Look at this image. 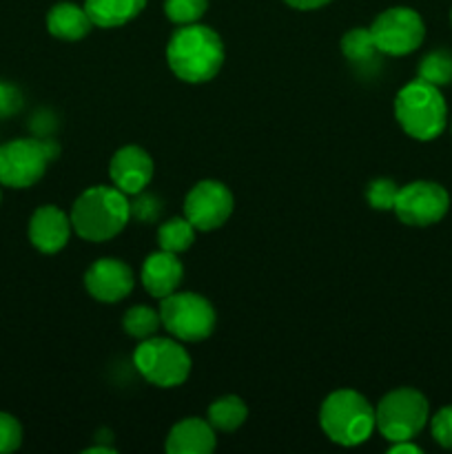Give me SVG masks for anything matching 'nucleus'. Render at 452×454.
<instances>
[{"label":"nucleus","mask_w":452,"mask_h":454,"mask_svg":"<svg viewBox=\"0 0 452 454\" xmlns=\"http://www.w3.org/2000/svg\"><path fill=\"white\" fill-rule=\"evenodd\" d=\"M144 7L146 0H87L84 3L91 22L102 29L127 25L129 20L140 16Z\"/></svg>","instance_id":"obj_18"},{"label":"nucleus","mask_w":452,"mask_h":454,"mask_svg":"<svg viewBox=\"0 0 452 454\" xmlns=\"http://www.w3.org/2000/svg\"><path fill=\"white\" fill-rule=\"evenodd\" d=\"M419 78L434 87H446L452 84V53L437 49L424 56L419 65Z\"/></svg>","instance_id":"obj_23"},{"label":"nucleus","mask_w":452,"mask_h":454,"mask_svg":"<svg viewBox=\"0 0 452 454\" xmlns=\"http://www.w3.org/2000/svg\"><path fill=\"white\" fill-rule=\"evenodd\" d=\"M399 186L394 184L388 177H379V180H372L366 189V198L370 202L372 208L377 211H393L394 202H397Z\"/></svg>","instance_id":"obj_25"},{"label":"nucleus","mask_w":452,"mask_h":454,"mask_svg":"<svg viewBox=\"0 0 452 454\" xmlns=\"http://www.w3.org/2000/svg\"><path fill=\"white\" fill-rule=\"evenodd\" d=\"M133 284H136L133 270L115 257L93 262L84 275V288L89 291V295L105 304H115V301L124 300L133 291Z\"/></svg>","instance_id":"obj_12"},{"label":"nucleus","mask_w":452,"mask_h":454,"mask_svg":"<svg viewBox=\"0 0 452 454\" xmlns=\"http://www.w3.org/2000/svg\"><path fill=\"white\" fill-rule=\"evenodd\" d=\"M93 22L87 9L75 3H58L47 13L49 34L60 40H80L91 31Z\"/></svg>","instance_id":"obj_17"},{"label":"nucleus","mask_w":452,"mask_h":454,"mask_svg":"<svg viewBox=\"0 0 452 454\" xmlns=\"http://www.w3.org/2000/svg\"><path fill=\"white\" fill-rule=\"evenodd\" d=\"M60 146L51 137H22L0 145V186L27 189L47 171V164L58 158Z\"/></svg>","instance_id":"obj_5"},{"label":"nucleus","mask_w":452,"mask_h":454,"mask_svg":"<svg viewBox=\"0 0 452 454\" xmlns=\"http://www.w3.org/2000/svg\"><path fill=\"white\" fill-rule=\"evenodd\" d=\"M450 18H452V13H450Z\"/></svg>","instance_id":"obj_33"},{"label":"nucleus","mask_w":452,"mask_h":454,"mask_svg":"<svg viewBox=\"0 0 452 454\" xmlns=\"http://www.w3.org/2000/svg\"><path fill=\"white\" fill-rule=\"evenodd\" d=\"M208 9V0H164L167 18L175 25H191L198 22Z\"/></svg>","instance_id":"obj_24"},{"label":"nucleus","mask_w":452,"mask_h":454,"mask_svg":"<svg viewBox=\"0 0 452 454\" xmlns=\"http://www.w3.org/2000/svg\"><path fill=\"white\" fill-rule=\"evenodd\" d=\"M162 326L180 341H202L215 331V309L198 293H171L160 304Z\"/></svg>","instance_id":"obj_8"},{"label":"nucleus","mask_w":452,"mask_h":454,"mask_svg":"<svg viewBox=\"0 0 452 454\" xmlns=\"http://www.w3.org/2000/svg\"><path fill=\"white\" fill-rule=\"evenodd\" d=\"M71 226L87 242H106L131 220V202L118 186H91L71 207Z\"/></svg>","instance_id":"obj_2"},{"label":"nucleus","mask_w":452,"mask_h":454,"mask_svg":"<svg viewBox=\"0 0 452 454\" xmlns=\"http://www.w3.org/2000/svg\"><path fill=\"white\" fill-rule=\"evenodd\" d=\"M233 213V193L215 180L198 182L184 200V217L195 231H215Z\"/></svg>","instance_id":"obj_11"},{"label":"nucleus","mask_w":452,"mask_h":454,"mask_svg":"<svg viewBox=\"0 0 452 454\" xmlns=\"http://www.w3.org/2000/svg\"><path fill=\"white\" fill-rule=\"evenodd\" d=\"M319 424L331 442L353 448L368 442L377 428L375 408L357 390H335L323 399Z\"/></svg>","instance_id":"obj_3"},{"label":"nucleus","mask_w":452,"mask_h":454,"mask_svg":"<svg viewBox=\"0 0 452 454\" xmlns=\"http://www.w3.org/2000/svg\"><path fill=\"white\" fill-rule=\"evenodd\" d=\"M224 43L207 25H182L167 44L168 69L180 80L202 84L215 78L224 65Z\"/></svg>","instance_id":"obj_1"},{"label":"nucleus","mask_w":452,"mask_h":454,"mask_svg":"<svg viewBox=\"0 0 452 454\" xmlns=\"http://www.w3.org/2000/svg\"><path fill=\"white\" fill-rule=\"evenodd\" d=\"M122 326L127 335L144 341L149 337H155L158 328L162 326V319H160V310L151 309V306H133L124 313Z\"/></svg>","instance_id":"obj_22"},{"label":"nucleus","mask_w":452,"mask_h":454,"mask_svg":"<svg viewBox=\"0 0 452 454\" xmlns=\"http://www.w3.org/2000/svg\"><path fill=\"white\" fill-rule=\"evenodd\" d=\"M450 208V195L437 182H410L399 189L393 211L408 226H430L443 220Z\"/></svg>","instance_id":"obj_10"},{"label":"nucleus","mask_w":452,"mask_h":454,"mask_svg":"<svg viewBox=\"0 0 452 454\" xmlns=\"http://www.w3.org/2000/svg\"><path fill=\"white\" fill-rule=\"evenodd\" d=\"M193 242L195 226L186 217H173L158 229V244L162 251L184 253L186 248L193 247Z\"/></svg>","instance_id":"obj_20"},{"label":"nucleus","mask_w":452,"mask_h":454,"mask_svg":"<svg viewBox=\"0 0 452 454\" xmlns=\"http://www.w3.org/2000/svg\"><path fill=\"white\" fill-rule=\"evenodd\" d=\"M160 213H162V202L153 195H146L144 191L137 193L136 204H131V217H137L140 222L158 220Z\"/></svg>","instance_id":"obj_29"},{"label":"nucleus","mask_w":452,"mask_h":454,"mask_svg":"<svg viewBox=\"0 0 452 454\" xmlns=\"http://www.w3.org/2000/svg\"><path fill=\"white\" fill-rule=\"evenodd\" d=\"M248 408L235 395H224V397L215 399L208 408V424L215 430H224V433H233L239 426L246 421Z\"/></svg>","instance_id":"obj_19"},{"label":"nucleus","mask_w":452,"mask_h":454,"mask_svg":"<svg viewBox=\"0 0 452 454\" xmlns=\"http://www.w3.org/2000/svg\"><path fill=\"white\" fill-rule=\"evenodd\" d=\"M394 118L408 136L428 142L441 136L446 129L448 106L439 87L417 78L394 98Z\"/></svg>","instance_id":"obj_4"},{"label":"nucleus","mask_w":452,"mask_h":454,"mask_svg":"<svg viewBox=\"0 0 452 454\" xmlns=\"http://www.w3.org/2000/svg\"><path fill=\"white\" fill-rule=\"evenodd\" d=\"M0 200H3V191H0Z\"/></svg>","instance_id":"obj_32"},{"label":"nucleus","mask_w":452,"mask_h":454,"mask_svg":"<svg viewBox=\"0 0 452 454\" xmlns=\"http://www.w3.org/2000/svg\"><path fill=\"white\" fill-rule=\"evenodd\" d=\"M390 454H419L421 448L415 446V443L410 442H394L393 446H390Z\"/></svg>","instance_id":"obj_31"},{"label":"nucleus","mask_w":452,"mask_h":454,"mask_svg":"<svg viewBox=\"0 0 452 454\" xmlns=\"http://www.w3.org/2000/svg\"><path fill=\"white\" fill-rule=\"evenodd\" d=\"M142 286L151 297L164 300L177 291L184 278V266L177 260V253H168L160 248V253H151L142 264Z\"/></svg>","instance_id":"obj_15"},{"label":"nucleus","mask_w":452,"mask_h":454,"mask_svg":"<svg viewBox=\"0 0 452 454\" xmlns=\"http://www.w3.org/2000/svg\"><path fill=\"white\" fill-rule=\"evenodd\" d=\"M71 217L62 208L47 204L40 207L29 220V239L40 253L53 255L62 251L71 238Z\"/></svg>","instance_id":"obj_14"},{"label":"nucleus","mask_w":452,"mask_h":454,"mask_svg":"<svg viewBox=\"0 0 452 454\" xmlns=\"http://www.w3.org/2000/svg\"><path fill=\"white\" fill-rule=\"evenodd\" d=\"M153 173L155 164L151 155L136 145L115 151L109 164V176L113 180V186H118L127 195L142 193L153 180Z\"/></svg>","instance_id":"obj_13"},{"label":"nucleus","mask_w":452,"mask_h":454,"mask_svg":"<svg viewBox=\"0 0 452 454\" xmlns=\"http://www.w3.org/2000/svg\"><path fill=\"white\" fill-rule=\"evenodd\" d=\"M430 428H433L434 442H437L441 448L452 450V406L441 408V411L433 417Z\"/></svg>","instance_id":"obj_28"},{"label":"nucleus","mask_w":452,"mask_h":454,"mask_svg":"<svg viewBox=\"0 0 452 454\" xmlns=\"http://www.w3.org/2000/svg\"><path fill=\"white\" fill-rule=\"evenodd\" d=\"M215 428L199 417L182 419L167 437L168 454H211L215 450Z\"/></svg>","instance_id":"obj_16"},{"label":"nucleus","mask_w":452,"mask_h":454,"mask_svg":"<svg viewBox=\"0 0 452 454\" xmlns=\"http://www.w3.org/2000/svg\"><path fill=\"white\" fill-rule=\"evenodd\" d=\"M286 4H291L292 9H301V12H310V9H319L323 4H328L331 0H284Z\"/></svg>","instance_id":"obj_30"},{"label":"nucleus","mask_w":452,"mask_h":454,"mask_svg":"<svg viewBox=\"0 0 452 454\" xmlns=\"http://www.w3.org/2000/svg\"><path fill=\"white\" fill-rule=\"evenodd\" d=\"M341 53H344L350 62H355V65H366V62L375 60L379 49H377L370 29L357 27V29H350L348 34L341 38Z\"/></svg>","instance_id":"obj_21"},{"label":"nucleus","mask_w":452,"mask_h":454,"mask_svg":"<svg viewBox=\"0 0 452 454\" xmlns=\"http://www.w3.org/2000/svg\"><path fill=\"white\" fill-rule=\"evenodd\" d=\"M428 399L415 388H397L375 408L377 430L388 442H412L428 421Z\"/></svg>","instance_id":"obj_7"},{"label":"nucleus","mask_w":452,"mask_h":454,"mask_svg":"<svg viewBox=\"0 0 452 454\" xmlns=\"http://www.w3.org/2000/svg\"><path fill=\"white\" fill-rule=\"evenodd\" d=\"M133 364L149 384L160 388H175L191 375V355L168 337H149L142 341L133 353Z\"/></svg>","instance_id":"obj_6"},{"label":"nucleus","mask_w":452,"mask_h":454,"mask_svg":"<svg viewBox=\"0 0 452 454\" xmlns=\"http://www.w3.org/2000/svg\"><path fill=\"white\" fill-rule=\"evenodd\" d=\"M22 105H25V98H22L20 89L0 80V120L13 118L22 109Z\"/></svg>","instance_id":"obj_27"},{"label":"nucleus","mask_w":452,"mask_h":454,"mask_svg":"<svg viewBox=\"0 0 452 454\" xmlns=\"http://www.w3.org/2000/svg\"><path fill=\"white\" fill-rule=\"evenodd\" d=\"M22 443V426L13 415L0 412V454L18 450Z\"/></svg>","instance_id":"obj_26"},{"label":"nucleus","mask_w":452,"mask_h":454,"mask_svg":"<svg viewBox=\"0 0 452 454\" xmlns=\"http://www.w3.org/2000/svg\"><path fill=\"white\" fill-rule=\"evenodd\" d=\"M379 53L386 56H408L421 47L425 25L419 13L410 7H393L381 12L370 27Z\"/></svg>","instance_id":"obj_9"}]
</instances>
